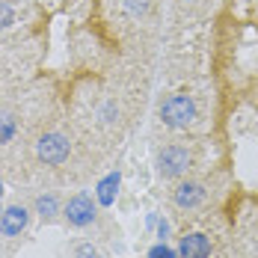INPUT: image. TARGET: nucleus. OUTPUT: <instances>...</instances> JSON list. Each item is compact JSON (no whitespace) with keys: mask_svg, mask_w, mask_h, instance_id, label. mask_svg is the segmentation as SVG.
I'll use <instances>...</instances> for the list:
<instances>
[{"mask_svg":"<svg viewBox=\"0 0 258 258\" xmlns=\"http://www.w3.org/2000/svg\"><path fill=\"white\" fill-rule=\"evenodd\" d=\"M0 193H3V181H0Z\"/></svg>","mask_w":258,"mask_h":258,"instance_id":"nucleus-17","label":"nucleus"},{"mask_svg":"<svg viewBox=\"0 0 258 258\" xmlns=\"http://www.w3.org/2000/svg\"><path fill=\"white\" fill-rule=\"evenodd\" d=\"M157 113H160V122L169 125V128H187V125H193L196 116H199L196 101H193L190 95H184V92L166 95V98L160 101V107H157Z\"/></svg>","mask_w":258,"mask_h":258,"instance_id":"nucleus-1","label":"nucleus"},{"mask_svg":"<svg viewBox=\"0 0 258 258\" xmlns=\"http://www.w3.org/2000/svg\"><path fill=\"white\" fill-rule=\"evenodd\" d=\"M149 258H178V249H172V246H166L163 240L149 249Z\"/></svg>","mask_w":258,"mask_h":258,"instance_id":"nucleus-11","label":"nucleus"},{"mask_svg":"<svg viewBox=\"0 0 258 258\" xmlns=\"http://www.w3.org/2000/svg\"><path fill=\"white\" fill-rule=\"evenodd\" d=\"M119 184H122V175L119 172H107L98 184H95V202L101 208H110L119 196Z\"/></svg>","mask_w":258,"mask_h":258,"instance_id":"nucleus-8","label":"nucleus"},{"mask_svg":"<svg viewBox=\"0 0 258 258\" xmlns=\"http://www.w3.org/2000/svg\"><path fill=\"white\" fill-rule=\"evenodd\" d=\"M172 199H175V205H178V208L190 211V208H196L202 199H205V187H202L199 181L178 184V187H175V193H172Z\"/></svg>","mask_w":258,"mask_h":258,"instance_id":"nucleus-7","label":"nucleus"},{"mask_svg":"<svg viewBox=\"0 0 258 258\" xmlns=\"http://www.w3.org/2000/svg\"><path fill=\"white\" fill-rule=\"evenodd\" d=\"M157 237H160V240L169 237V223H166V220H157Z\"/></svg>","mask_w":258,"mask_h":258,"instance_id":"nucleus-14","label":"nucleus"},{"mask_svg":"<svg viewBox=\"0 0 258 258\" xmlns=\"http://www.w3.org/2000/svg\"><path fill=\"white\" fill-rule=\"evenodd\" d=\"M15 134H18V122H15V116L6 113V110H0V146L9 143Z\"/></svg>","mask_w":258,"mask_h":258,"instance_id":"nucleus-10","label":"nucleus"},{"mask_svg":"<svg viewBox=\"0 0 258 258\" xmlns=\"http://www.w3.org/2000/svg\"><path fill=\"white\" fill-rule=\"evenodd\" d=\"M36 214H39L42 220H51V217H56V214H59V202H56V196H53V193H48V196H39V199H36Z\"/></svg>","mask_w":258,"mask_h":258,"instance_id":"nucleus-9","label":"nucleus"},{"mask_svg":"<svg viewBox=\"0 0 258 258\" xmlns=\"http://www.w3.org/2000/svg\"><path fill=\"white\" fill-rule=\"evenodd\" d=\"M3 211H6V208H3V205H0V220H3Z\"/></svg>","mask_w":258,"mask_h":258,"instance_id":"nucleus-16","label":"nucleus"},{"mask_svg":"<svg viewBox=\"0 0 258 258\" xmlns=\"http://www.w3.org/2000/svg\"><path fill=\"white\" fill-rule=\"evenodd\" d=\"M12 21H15V12H12V6L0 0V30H3V27H9Z\"/></svg>","mask_w":258,"mask_h":258,"instance_id":"nucleus-12","label":"nucleus"},{"mask_svg":"<svg viewBox=\"0 0 258 258\" xmlns=\"http://www.w3.org/2000/svg\"><path fill=\"white\" fill-rule=\"evenodd\" d=\"M27 223H30V214H27V208L21 205H12L3 211V220H0V232L6 234V237H15V234H21L27 229Z\"/></svg>","mask_w":258,"mask_h":258,"instance_id":"nucleus-6","label":"nucleus"},{"mask_svg":"<svg viewBox=\"0 0 258 258\" xmlns=\"http://www.w3.org/2000/svg\"><path fill=\"white\" fill-rule=\"evenodd\" d=\"M193 166V152L187 146H166L157 155V172L163 178H181Z\"/></svg>","mask_w":258,"mask_h":258,"instance_id":"nucleus-2","label":"nucleus"},{"mask_svg":"<svg viewBox=\"0 0 258 258\" xmlns=\"http://www.w3.org/2000/svg\"><path fill=\"white\" fill-rule=\"evenodd\" d=\"M75 258H104V255L95 249V246H92V243H83V246H78V249H75Z\"/></svg>","mask_w":258,"mask_h":258,"instance_id":"nucleus-13","label":"nucleus"},{"mask_svg":"<svg viewBox=\"0 0 258 258\" xmlns=\"http://www.w3.org/2000/svg\"><path fill=\"white\" fill-rule=\"evenodd\" d=\"M181 3H202V0H181Z\"/></svg>","mask_w":258,"mask_h":258,"instance_id":"nucleus-15","label":"nucleus"},{"mask_svg":"<svg viewBox=\"0 0 258 258\" xmlns=\"http://www.w3.org/2000/svg\"><path fill=\"white\" fill-rule=\"evenodd\" d=\"M95 199L89 196V193H78V196H72L69 199V205H66V220H69V226H75V229H86V226H92L95 223V217H98V211H95Z\"/></svg>","mask_w":258,"mask_h":258,"instance_id":"nucleus-3","label":"nucleus"},{"mask_svg":"<svg viewBox=\"0 0 258 258\" xmlns=\"http://www.w3.org/2000/svg\"><path fill=\"white\" fill-rule=\"evenodd\" d=\"M69 152H72V146H69V140H66L62 134H45V137L36 143V155H39L42 163H48V166L66 163V160H69Z\"/></svg>","mask_w":258,"mask_h":258,"instance_id":"nucleus-4","label":"nucleus"},{"mask_svg":"<svg viewBox=\"0 0 258 258\" xmlns=\"http://www.w3.org/2000/svg\"><path fill=\"white\" fill-rule=\"evenodd\" d=\"M211 255V240L202 232H190L181 237L178 243V258H208Z\"/></svg>","mask_w":258,"mask_h":258,"instance_id":"nucleus-5","label":"nucleus"}]
</instances>
